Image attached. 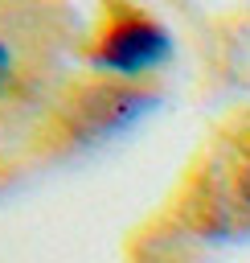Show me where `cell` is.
Segmentation results:
<instances>
[{
  "mask_svg": "<svg viewBox=\"0 0 250 263\" xmlns=\"http://www.w3.org/2000/svg\"><path fill=\"white\" fill-rule=\"evenodd\" d=\"M168 58H172V33L152 12H139V8L111 12V21L98 29L90 49V62L119 82H135L160 70Z\"/></svg>",
  "mask_w": 250,
  "mask_h": 263,
  "instance_id": "cell-1",
  "label": "cell"
},
{
  "mask_svg": "<svg viewBox=\"0 0 250 263\" xmlns=\"http://www.w3.org/2000/svg\"><path fill=\"white\" fill-rule=\"evenodd\" d=\"M156 107V95L135 86V82H102L90 86L78 99V127L98 140V136H115L123 127H131L135 119H143Z\"/></svg>",
  "mask_w": 250,
  "mask_h": 263,
  "instance_id": "cell-2",
  "label": "cell"
},
{
  "mask_svg": "<svg viewBox=\"0 0 250 263\" xmlns=\"http://www.w3.org/2000/svg\"><path fill=\"white\" fill-rule=\"evenodd\" d=\"M238 201L250 210V156H246V164L238 168Z\"/></svg>",
  "mask_w": 250,
  "mask_h": 263,
  "instance_id": "cell-3",
  "label": "cell"
},
{
  "mask_svg": "<svg viewBox=\"0 0 250 263\" xmlns=\"http://www.w3.org/2000/svg\"><path fill=\"white\" fill-rule=\"evenodd\" d=\"M8 74H12V49L8 41H0V90L8 86Z\"/></svg>",
  "mask_w": 250,
  "mask_h": 263,
  "instance_id": "cell-4",
  "label": "cell"
}]
</instances>
